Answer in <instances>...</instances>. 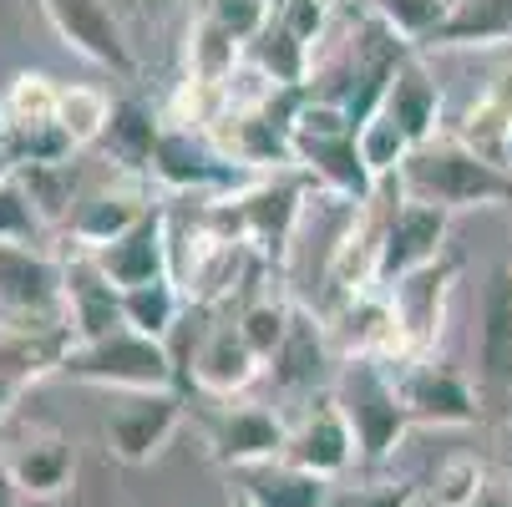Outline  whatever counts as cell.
<instances>
[{"label": "cell", "mask_w": 512, "mask_h": 507, "mask_svg": "<svg viewBox=\"0 0 512 507\" xmlns=\"http://www.w3.org/2000/svg\"><path fill=\"white\" fill-rule=\"evenodd\" d=\"M401 188L406 198H426L447 213H462V208H492V203H507L512 198V168L482 158L477 148L452 132V137H431L421 148L406 153L401 163Z\"/></svg>", "instance_id": "6da1fadb"}, {"label": "cell", "mask_w": 512, "mask_h": 507, "mask_svg": "<svg viewBox=\"0 0 512 507\" xmlns=\"http://www.w3.org/2000/svg\"><path fill=\"white\" fill-rule=\"evenodd\" d=\"M335 401L355 431V452H360V467H381L396 442L416 426L406 401H401V386L391 376V360H376V355H350L340 360L335 371Z\"/></svg>", "instance_id": "7a4b0ae2"}, {"label": "cell", "mask_w": 512, "mask_h": 507, "mask_svg": "<svg viewBox=\"0 0 512 507\" xmlns=\"http://www.w3.org/2000/svg\"><path fill=\"white\" fill-rule=\"evenodd\" d=\"M61 381L102 386V391H183V376H178V360H173L168 340L142 335L132 325L97 335V340H77V350H71L66 366H61Z\"/></svg>", "instance_id": "3957f363"}, {"label": "cell", "mask_w": 512, "mask_h": 507, "mask_svg": "<svg viewBox=\"0 0 512 507\" xmlns=\"http://www.w3.org/2000/svg\"><path fill=\"white\" fill-rule=\"evenodd\" d=\"M148 178H158L173 193L229 198V193L254 183V168H244L239 158H229L224 148H218V142H208V132L183 127V122H163V137H158Z\"/></svg>", "instance_id": "277c9868"}, {"label": "cell", "mask_w": 512, "mask_h": 507, "mask_svg": "<svg viewBox=\"0 0 512 507\" xmlns=\"http://www.w3.org/2000/svg\"><path fill=\"white\" fill-rule=\"evenodd\" d=\"M462 274V259L457 254H442L411 274H401L386 295H391V310H396V325H401V360H421L436 350L442 340V325H447V300H452V284Z\"/></svg>", "instance_id": "5b68a950"}, {"label": "cell", "mask_w": 512, "mask_h": 507, "mask_svg": "<svg viewBox=\"0 0 512 507\" xmlns=\"http://www.w3.org/2000/svg\"><path fill=\"white\" fill-rule=\"evenodd\" d=\"M183 391H117L107 406V452L127 467H148L183 426Z\"/></svg>", "instance_id": "8992f818"}, {"label": "cell", "mask_w": 512, "mask_h": 507, "mask_svg": "<svg viewBox=\"0 0 512 507\" xmlns=\"http://www.w3.org/2000/svg\"><path fill=\"white\" fill-rule=\"evenodd\" d=\"M0 315L16 320H66V274L61 259L0 239Z\"/></svg>", "instance_id": "52a82bcc"}, {"label": "cell", "mask_w": 512, "mask_h": 507, "mask_svg": "<svg viewBox=\"0 0 512 507\" xmlns=\"http://www.w3.org/2000/svg\"><path fill=\"white\" fill-rule=\"evenodd\" d=\"M391 376L401 386V401L411 411V421H426V426H472L482 416L477 406V391L462 371L442 366V360H391Z\"/></svg>", "instance_id": "ba28073f"}, {"label": "cell", "mask_w": 512, "mask_h": 507, "mask_svg": "<svg viewBox=\"0 0 512 507\" xmlns=\"http://www.w3.org/2000/svg\"><path fill=\"white\" fill-rule=\"evenodd\" d=\"M289 442V421H279L269 406L254 401H218V411L208 416V452L218 467H259V462H279Z\"/></svg>", "instance_id": "9c48e42d"}, {"label": "cell", "mask_w": 512, "mask_h": 507, "mask_svg": "<svg viewBox=\"0 0 512 507\" xmlns=\"http://www.w3.org/2000/svg\"><path fill=\"white\" fill-rule=\"evenodd\" d=\"M447 224H452L447 208H436L426 198H406V188H401V203L391 208V219H386L376 284L391 289L401 274H411V269H421L431 259H442L447 254Z\"/></svg>", "instance_id": "30bf717a"}, {"label": "cell", "mask_w": 512, "mask_h": 507, "mask_svg": "<svg viewBox=\"0 0 512 507\" xmlns=\"http://www.w3.org/2000/svg\"><path fill=\"white\" fill-rule=\"evenodd\" d=\"M284 462H295L325 482H340L350 467H360L355 452V431L335 401V391H320V401H310V411L289 426V442H284Z\"/></svg>", "instance_id": "8fae6325"}, {"label": "cell", "mask_w": 512, "mask_h": 507, "mask_svg": "<svg viewBox=\"0 0 512 507\" xmlns=\"http://www.w3.org/2000/svg\"><path fill=\"white\" fill-rule=\"evenodd\" d=\"M41 11L56 26V36L77 56H87L92 66H107L117 77H132L137 71V56H132L122 21L112 16L107 0H41Z\"/></svg>", "instance_id": "7c38bea8"}, {"label": "cell", "mask_w": 512, "mask_h": 507, "mask_svg": "<svg viewBox=\"0 0 512 507\" xmlns=\"http://www.w3.org/2000/svg\"><path fill=\"white\" fill-rule=\"evenodd\" d=\"M335 340H330V325L315 315V310H305V305H295V320H289V330H284V340H279V350L269 355V376H274V386L279 391H289V396H315V391H330L335 386Z\"/></svg>", "instance_id": "4fadbf2b"}, {"label": "cell", "mask_w": 512, "mask_h": 507, "mask_svg": "<svg viewBox=\"0 0 512 507\" xmlns=\"http://www.w3.org/2000/svg\"><path fill=\"white\" fill-rule=\"evenodd\" d=\"M77 350L71 320H16L0 315V376L31 386L41 376H61L66 355Z\"/></svg>", "instance_id": "5bb4252c"}, {"label": "cell", "mask_w": 512, "mask_h": 507, "mask_svg": "<svg viewBox=\"0 0 512 507\" xmlns=\"http://www.w3.org/2000/svg\"><path fill=\"white\" fill-rule=\"evenodd\" d=\"M234 213H239V234L264 254V259H284L289 239H295L300 219H305V203L295 183H274V178H254L249 188L229 193Z\"/></svg>", "instance_id": "9a60e30c"}, {"label": "cell", "mask_w": 512, "mask_h": 507, "mask_svg": "<svg viewBox=\"0 0 512 507\" xmlns=\"http://www.w3.org/2000/svg\"><path fill=\"white\" fill-rule=\"evenodd\" d=\"M259 371H264V355L244 340L239 320H218L193 350V391L213 401L244 396L259 381Z\"/></svg>", "instance_id": "2e32d148"}, {"label": "cell", "mask_w": 512, "mask_h": 507, "mask_svg": "<svg viewBox=\"0 0 512 507\" xmlns=\"http://www.w3.org/2000/svg\"><path fill=\"white\" fill-rule=\"evenodd\" d=\"M148 213H153L148 188L137 183V173H122L117 183L92 188V193L77 198V208H71V219H66V234H71V244H77V249H107L132 224L148 219Z\"/></svg>", "instance_id": "e0dca14e"}, {"label": "cell", "mask_w": 512, "mask_h": 507, "mask_svg": "<svg viewBox=\"0 0 512 507\" xmlns=\"http://www.w3.org/2000/svg\"><path fill=\"white\" fill-rule=\"evenodd\" d=\"M61 274H66V320L77 330V340H97V335H112V330L127 325L122 284L87 249H71L61 259Z\"/></svg>", "instance_id": "ac0fdd59"}, {"label": "cell", "mask_w": 512, "mask_h": 507, "mask_svg": "<svg viewBox=\"0 0 512 507\" xmlns=\"http://www.w3.org/2000/svg\"><path fill=\"white\" fill-rule=\"evenodd\" d=\"M122 289L132 284H153L173 274V249H168V208H153L142 224H132L122 239H112L107 249H87Z\"/></svg>", "instance_id": "d6986e66"}, {"label": "cell", "mask_w": 512, "mask_h": 507, "mask_svg": "<svg viewBox=\"0 0 512 507\" xmlns=\"http://www.w3.org/2000/svg\"><path fill=\"white\" fill-rule=\"evenodd\" d=\"M6 467L31 502H56L71 487V477H77V452H71V442L61 431L41 426V431H26V437L6 452Z\"/></svg>", "instance_id": "ffe728a7"}, {"label": "cell", "mask_w": 512, "mask_h": 507, "mask_svg": "<svg viewBox=\"0 0 512 507\" xmlns=\"http://www.w3.org/2000/svg\"><path fill=\"white\" fill-rule=\"evenodd\" d=\"M507 132H512V51L492 66L482 92L457 117V137L467 142V148H477L482 158L502 163V168H507Z\"/></svg>", "instance_id": "44dd1931"}, {"label": "cell", "mask_w": 512, "mask_h": 507, "mask_svg": "<svg viewBox=\"0 0 512 507\" xmlns=\"http://www.w3.org/2000/svg\"><path fill=\"white\" fill-rule=\"evenodd\" d=\"M381 107L411 137V148H421V142H431V137H442V87H436V77L426 71V61L416 51L401 56V66H396V77H391Z\"/></svg>", "instance_id": "7402d4cb"}, {"label": "cell", "mask_w": 512, "mask_h": 507, "mask_svg": "<svg viewBox=\"0 0 512 507\" xmlns=\"http://www.w3.org/2000/svg\"><path fill=\"white\" fill-rule=\"evenodd\" d=\"M239 487L259 502V507H330L335 502V482L295 467V462H259L239 472Z\"/></svg>", "instance_id": "603a6c76"}, {"label": "cell", "mask_w": 512, "mask_h": 507, "mask_svg": "<svg viewBox=\"0 0 512 507\" xmlns=\"http://www.w3.org/2000/svg\"><path fill=\"white\" fill-rule=\"evenodd\" d=\"M249 61L259 66V77L269 87H310V77H315V46H305L295 31L279 26L274 16L249 41Z\"/></svg>", "instance_id": "cb8c5ba5"}, {"label": "cell", "mask_w": 512, "mask_h": 507, "mask_svg": "<svg viewBox=\"0 0 512 507\" xmlns=\"http://www.w3.org/2000/svg\"><path fill=\"white\" fill-rule=\"evenodd\" d=\"M158 137H163V122L142 107V102L122 97V102L112 107V122H107L102 148H107V158H112L122 173H148V168H153V153H158Z\"/></svg>", "instance_id": "d4e9b609"}, {"label": "cell", "mask_w": 512, "mask_h": 507, "mask_svg": "<svg viewBox=\"0 0 512 507\" xmlns=\"http://www.w3.org/2000/svg\"><path fill=\"white\" fill-rule=\"evenodd\" d=\"M482 371L512 386V264H497L482 300Z\"/></svg>", "instance_id": "484cf974"}, {"label": "cell", "mask_w": 512, "mask_h": 507, "mask_svg": "<svg viewBox=\"0 0 512 507\" xmlns=\"http://www.w3.org/2000/svg\"><path fill=\"white\" fill-rule=\"evenodd\" d=\"M431 46H512V0H457V16L431 36Z\"/></svg>", "instance_id": "4316f807"}, {"label": "cell", "mask_w": 512, "mask_h": 507, "mask_svg": "<svg viewBox=\"0 0 512 507\" xmlns=\"http://www.w3.org/2000/svg\"><path fill=\"white\" fill-rule=\"evenodd\" d=\"M183 310H188V295H183V284H178L173 274H168V279H153V284L122 289V315H127V325L142 330V335L168 340V335L178 330Z\"/></svg>", "instance_id": "83f0119b"}, {"label": "cell", "mask_w": 512, "mask_h": 507, "mask_svg": "<svg viewBox=\"0 0 512 507\" xmlns=\"http://www.w3.org/2000/svg\"><path fill=\"white\" fill-rule=\"evenodd\" d=\"M381 26H391L406 46H431V36L457 16V0H365Z\"/></svg>", "instance_id": "f1b7e54d"}, {"label": "cell", "mask_w": 512, "mask_h": 507, "mask_svg": "<svg viewBox=\"0 0 512 507\" xmlns=\"http://www.w3.org/2000/svg\"><path fill=\"white\" fill-rule=\"evenodd\" d=\"M112 97L102 87H87V82H71L61 87V102H56V122L71 132V142L77 148H97V142L107 137V122H112Z\"/></svg>", "instance_id": "f546056e"}, {"label": "cell", "mask_w": 512, "mask_h": 507, "mask_svg": "<svg viewBox=\"0 0 512 507\" xmlns=\"http://www.w3.org/2000/svg\"><path fill=\"white\" fill-rule=\"evenodd\" d=\"M6 148H11L16 168L66 163V158H77V153H82L61 122H26V127H11V132H6Z\"/></svg>", "instance_id": "4dcf8cb0"}, {"label": "cell", "mask_w": 512, "mask_h": 507, "mask_svg": "<svg viewBox=\"0 0 512 507\" xmlns=\"http://www.w3.org/2000/svg\"><path fill=\"white\" fill-rule=\"evenodd\" d=\"M360 153H365V168H371L376 178H396L401 173V163H406V153H411V137L396 127V117L381 107L371 122H365L360 132Z\"/></svg>", "instance_id": "1f68e13d"}, {"label": "cell", "mask_w": 512, "mask_h": 507, "mask_svg": "<svg viewBox=\"0 0 512 507\" xmlns=\"http://www.w3.org/2000/svg\"><path fill=\"white\" fill-rule=\"evenodd\" d=\"M487 487V467L472 452H457L447 462H436L431 472V507H472Z\"/></svg>", "instance_id": "d6a6232c"}, {"label": "cell", "mask_w": 512, "mask_h": 507, "mask_svg": "<svg viewBox=\"0 0 512 507\" xmlns=\"http://www.w3.org/2000/svg\"><path fill=\"white\" fill-rule=\"evenodd\" d=\"M56 102H61V87L41 71H21V77L6 87L0 107H6V122L11 127H26V122H56Z\"/></svg>", "instance_id": "836d02e7"}, {"label": "cell", "mask_w": 512, "mask_h": 507, "mask_svg": "<svg viewBox=\"0 0 512 507\" xmlns=\"http://www.w3.org/2000/svg\"><path fill=\"white\" fill-rule=\"evenodd\" d=\"M234 320H239L244 340L264 355V366H269V355L279 350V340H284L289 320H295V305H289V300H274V295H259V300H249Z\"/></svg>", "instance_id": "e575fe53"}, {"label": "cell", "mask_w": 512, "mask_h": 507, "mask_svg": "<svg viewBox=\"0 0 512 507\" xmlns=\"http://www.w3.org/2000/svg\"><path fill=\"white\" fill-rule=\"evenodd\" d=\"M335 507H421V492H416V482L376 477V482L335 487Z\"/></svg>", "instance_id": "d590c367"}, {"label": "cell", "mask_w": 512, "mask_h": 507, "mask_svg": "<svg viewBox=\"0 0 512 507\" xmlns=\"http://www.w3.org/2000/svg\"><path fill=\"white\" fill-rule=\"evenodd\" d=\"M335 11H340V6H330V0H274V6H269V16H274L279 26H289L305 46H320V41H325Z\"/></svg>", "instance_id": "8d00e7d4"}, {"label": "cell", "mask_w": 512, "mask_h": 507, "mask_svg": "<svg viewBox=\"0 0 512 507\" xmlns=\"http://www.w3.org/2000/svg\"><path fill=\"white\" fill-rule=\"evenodd\" d=\"M36 229H41V213H36V203L26 198L21 178L0 183V239H21V244H31Z\"/></svg>", "instance_id": "74e56055"}, {"label": "cell", "mask_w": 512, "mask_h": 507, "mask_svg": "<svg viewBox=\"0 0 512 507\" xmlns=\"http://www.w3.org/2000/svg\"><path fill=\"white\" fill-rule=\"evenodd\" d=\"M269 6H274V0H213V6H208V16L218 21V26H224L229 36H239L244 46L264 31V21H269Z\"/></svg>", "instance_id": "f35d334b"}, {"label": "cell", "mask_w": 512, "mask_h": 507, "mask_svg": "<svg viewBox=\"0 0 512 507\" xmlns=\"http://www.w3.org/2000/svg\"><path fill=\"white\" fill-rule=\"evenodd\" d=\"M26 502V492L16 487V477H11V467L0 462V507H21Z\"/></svg>", "instance_id": "ab89813d"}, {"label": "cell", "mask_w": 512, "mask_h": 507, "mask_svg": "<svg viewBox=\"0 0 512 507\" xmlns=\"http://www.w3.org/2000/svg\"><path fill=\"white\" fill-rule=\"evenodd\" d=\"M472 507H512V492H507V487H492V482H487V487H482V497H477Z\"/></svg>", "instance_id": "60d3db41"}, {"label": "cell", "mask_w": 512, "mask_h": 507, "mask_svg": "<svg viewBox=\"0 0 512 507\" xmlns=\"http://www.w3.org/2000/svg\"><path fill=\"white\" fill-rule=\"evenodd\" d=\"M26 386H16V381H6V376H0V421H6L11 416V406H16V396H21Z\"/></svg>", "instance_id": "b9f144b4"}, {"label": "cell", "mask_w": 512, "mask_h": 507, "mask_svg": "<svg viewBox=\"0 0 512 507\" xmlns=\"http://www.w3.org/2000/svg\"><path fill=\"white\" fill-rule=\"evenodd\" d=\"M21 168H16V158H11V148H6V142H0V183H11Z\"/></svg>", "instance_id": "7bdbcfd3"}, {"label": "cell", "mask_w": 512, "mask_h": 507, "mask_svg": "<svg viewBox=\"0 0 512 507\" xmlns=\"http://www.w3.org/2000/svg\"><path fill=\"white\" fill-rule=\"evenodd\" d=\"M224 507H259V502H254V497H249L244 487H229V497H224Z\"/></svg>", "instance_id": "ee69618b"}, {"label": "cell", "mask_w": 512, "mask_h": 507, "mask_svg": "<svg viewBox=\"0 0 512 507\" xmlns=\"http://www.w3.org/2000/svg\"><path fill=\"white\" fill-rule=\"evenodd\" d=\"M507 168H512V132H507Z\"/></svg>", "instance_id": "f6af8a7d"}, {"label": "cell", "mask_w": 512, "mask_h": 507, "mask_svg": "<svg viewBox=\"0 0 512 507\" xmlns=\"http://www.w3.org/2000/svg\"><path fill=\"white\" fill-rule=\"evenodd\" d=\"M507 492H512V467H507Z\"/></svg>", "instance_id": "bcb514c9"}, {"label": "cell", "mask_w": 512, "mask_h": 507, "mask_svg": "<svg viewBox=\"0 0 512 507\" xmlns=\"http://www.w3.org/2000/svg\"><path fill=\"white\" fill-rule=\"evenodd\" d=\"M330 6H345V0H330Z\"/></svg>", "instance_id": "7dc6e473"}, {"label": "cell", "mask_w": 512, "mask_h": 507, "mask_svg": "<svg viewBox=\"0 0 512 507\" xmlns=\"http://www.w3.org/2000/svg\"><path fill=\"white\" fill-rule=\"evenodd\" d=\"M330 507H335V502H330Z\"/></svg>", "instance_id": "c3c4849f"}]
</instances>
